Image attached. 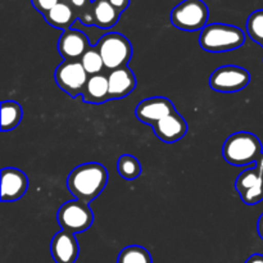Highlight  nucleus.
Instances as JSON below:
<instances>
[{
  "label": "nucleus",
  "mask_w": 263,
  "mask_h": 263,
  "mask_svg": "<svg viewBox=\"0 0 263 263\" xmlns=\"http://www.w3.org/2000/svg\"><path fill=\"white\" fill-rule=\"evenodd\" d=\"M108 184V171L103 164L89 162L77 166L67 177L69 193L81 202L90 203L97 199Z\"/></svg>",
  "instance_id": "nucleus-1"
},
{
  "label": "nucleus",
  "mask_w": 263,
  "mask_h": 263,
  "mask_svg": "<svg viewBox=\"0 0 263 263\" xmlns=\"http://www.w3.org/2000/svg\"><path fill=\"white\" fill-rule=\"evenodd\" d=\"M263 154L262 143L254 134L239 131L226 139L222 157L231 166L244 167L254 164Z\"/></svg>",
  "instance_id": "nucleus-2"
},
{
  "label": "nucleus",
  "mask_w": 263,
  "mask_h": 263,
  "mask_svg": "<svg viewBox=\"0 0 263 263\" xmlns=\"http://www.w3.org/2000/svg\"><path fill=\"white\" fill-rule=\"evenodd\" d=\"M246 41L243 30L233 25H207L199 35V45L208 53H225L240 48Z\"/></svg>",
  "instance_id": "nucleus-3"
},
{
  "label": "nucleus",
  "mask_w": 263,
  "mask_h": 263,
  "mask_svg": "<svg viewBox=\"0 0 263 263\" xmlns=\"http://www.w3.org/2000/svg\"><path fill=\"white\" fill-rule=\"evenodd\" d=\"M97 49L103 58L105 69H115L127 67L131 57H133V46L126 36L118 32H109L100 37L98 41Z\"/></svg>",
  "instance_id": "nucleus-4"
},
{
  "label": "nucleus",
  "mask_w": 263,
  "mask_h": 263,
  "mask_svg": "<svg viewBox=\"0 0 263 263\" xmlns=\"http://www.w3.org/2000/svg\"><path fill=\"white\" fill-rule=\"evenodd\" d=\"M210 10L203 0H184L172 9L171 23L187 32L202 31L207 26Z\"/></svg>",
  "instance_id": "nucleus-5"
},
{
  "label": "nucleus",
  "mask_w": 263,
  "mask_h": 263,
  "mask_svg": "<svg viewBox=\"0 0 263 263\" xmlns=\"http://www.w3.org/2000/svg\"><path fill=\"white\" fill-rule=\"evenodd\" d=\"M57 220L62 230L72 234L84 233L91 228L94 213L87 203L81 200H69L62 204L57 213Z\"/></svg>",
  "instance_id": "nucleus-6"
},
{
  "label": "nucleus",
  "mask_w": 263,
  "mask_h": 263,
  "mask_svg": "<svg viewBox=\"0 0 263 263\" xmlns=\"http://www.w3.org/2000/svg\"><path fill=\"white\" fill-rule=\"evenodd\" d=\"M235 189L247 205H256L263 200V154L253 167L244 170L235 181Z\"/></svg>",
  "instance_id": "nucleus-7"
},
{
  "label": "nucleus",
  "mask_w": 263,
  "mask_h": 263,
  "mask_svg": "<svg viewBox=\"0 0 263 263\" xmlns=\"http://www.w3.org/2000/svg\"><path fill=\"white\" fill-rule=\"evenodd\" d=\"M54 77H55L57 85L66 94L72 98H76L79 95H82L90 76L85 71L80 61H64L57 67Z\"/></svg>",
  "instance_id": "nucleus-8"
},
{
  "label": "nucleus",
  "mask_w": 263,
  "mask_h": 263,
  "mask_svg": "<svg viewBox=\"0 0 263 263\" xmlns=\"http://www.w3.org/2000/svg\"><path fill=\"white\" fill-rule=\"evenodd\" d=\"M251 82V74L239 66H222L212 72L210 77L211 89L217 92H238Z\"/></svg>",
  "instance_id": "nucleus-9"
},
{
  "label": "nucleus",
  "mask_w": 263,
  "mask_h": 263,
  "mask_svg": "<svg viewBox=\"0 0 263 263\" xmlns=\"http://www.w3.org/2000/svg\"><path fill=\"white\" fill-rule=\"evenodd\" d=\"M174 112H176V108L171 100L164 97H153L139 103L135 109V116L141 123L153 127L157 122Z\"/></svg>",
  "instance_id": "nucleus-10"
},
{
  "label": "nucleus",
  "mask_w": 263,
  "mask_h": 263,
  "mask_svg": "<svg viewBox=\"0 0 263 263\" xmlns=\"http://www.w3.org/2000/svg\"><path fill=\"white\" fill-rule=\"evenodd\" d=\"M91 48L89 39L82 31L69 28L63 31L58 41V51L64 61H81L84 54Z\"/></svg>",
  "instance_id": "nucleus-11"
},
{
  "label": "nucleus",
  "mask_w": 263,
  "mask_h": 263,
  "mask_svg": "<svg viewBox=\"0 0 263 263\" xmlns=\"http://www.w3.org/2000/svg\"><path fill=\"white\" fill-rule=\"evenodd\" d=\"M28 179L23 171L13 167L2 170V202H15L26 194Z\"/></svg>",
  "instance_id": "nucleus-12"
},
{
  "label": "nucleus",
  "mask_w": 263,
  "mask_h": 263,
  "mask_svg": "<svg viewBox=\"0 0 263 263\" xmlns=\"http://www.w3.org/2000/svg\"><path fill=\"white\" fill-rule=\"evenodd\" d=\"M50 254L55 263H76L80 254L76 234L61 230L53 236Z\"/></svg>",
  "instance_id": "nucleus-13"
},
{
  "label": "nucleus",
  "mask_w": 263,
  "mask_h": 263,
  "mask_svg": "<svg viewBox=\"0 0 263 263\" xmlns=\"http://www.w3.org/2000/svg\"><path fill=\"white\" fill-rule=\"evenodd\" d=\"M154 135L166 144H174L181 140L187 133V123L177 112L171 113L153 126Z\"/></svg>",
  "instance_id": "nucleus-14"
},
{
  "label": "nucleus",
  "mask_w": 263,
  "mask_h": 263,
  "mask_svg": "<svg viewBox=\"0 0 263 263\" xmlns=\"http://www.w3.org/2000/svg\"><path fill=\"white\" fill-rule=\"evenodd\" d=\"M108 84L110 99H122L135 90L136 77L128 67H122L109 72Z\"/></svg>",
  "instance_id": "nucleus-15"
},
{
  "label": "nucleus",
  "mask_w": 263,
  "mask_h": 263,
  "mask_svg": "<svg viewBox=\"0 0 263 263\" xmlns=\"http://www.w3.org/2000/svg\"><path fill=\"white\" fill-rule=\"evenodd\" d=\"M82 99L87 104H103L110 99L108 76L100 73L90 76L82 92Z\"/></svg>",
  "instance_id": "nucleus-16"
},
{
  "label": "nucleus",
  "mask_w": 263,
  "mask_h": 263,
  "mask_svg": "<svg viewBox=\"0 0 263 263\" xmlns=\"http://www.w3.org/2000/svg\"><path fill=\"white\" fill-rule=\"evenodd\" d=\"M92 23L99 28H110L118 22L121 13L108 0L91 2Z\"/></svg>",
  "instance_id": "nucleus-17"
},
{
  "label": "nucleus",
  "mask_w": 263,
  "mask_h": 263,
  "mask_svg": "<svg viewBox=\"0 0 263 263\" xmlns=\"http://www.w3.org/2000/svg\"><path fill=\"white\" fill-rule=\"evenodd\" d=\"M77 17L79 15L74 8L64 2H59L53 9L44 14V18L49 25L63 31L69 30Z\"/></svg>",
  "instance_id": "nucleus-18"
},
{
  "label": "nucleus",
  "mask_w": 263,
  "mask_h": 263,
  "mask_svg": "<svg viewBox=\"0 0 263 263\" xmlns=\"http://www.w3.org/2000/svg\"><path fill=\"white\" fill-rule=\"evenodd\" d=\"M23 109L14 100H5L2 103V130H14L22 121Z\"/></svg>",
  "instance_id": "nucleus-19"
},
{
  "label": "nucleus",
  "mask_w": 263,
  "mask_h": 263,
  "mask_svg": "<svg viewBox=\"0 0 263 263\" xmlns=\"http://www.w3.org/2000/svg\"><path fill=\"white\" fill-rule=\"evenodd\" d=\"M117 170L121 177L126 180H135L141 175V164L138 158L131 154H123L118 158Z\"/></svg>",
  "instance_id": "nucleus-20"
},
{
  "label": "nucleus",
  "mask_w": 263,
  "mask_h": 263,
  "mask_svg": "<svg viewBox=\"0 0 263 263\" xmlns=\"http://www.w3.org/2000/svg\"><path fill=\"white\" fill-rule=\"evenodd\" d=\"M117 263H153V259L144 247L128 246L120 252Z\"/></svg>",
  "instance_id": "nucleus-21"
},
{
  "label": "nucleus",
  "mask_w": 263,
  "mask_h": 263,
  "mask_svg": "<svg viewBox=\"0 0 263 263\" xmlns=\"http://www.w3.org/2000/svg\"><path fill=\"white\" fill-rule=\"evenodd\" d=\"M81 64L85 68V71L87 72L89 76H95V74H100L103 72V69L105 68L104 63H103V58L100 55L99 50L97 49V46H92L90 48L86 53L84 54V57L81 58Z\"/></svg>",
  "instance_id": "nucleus-22"
},
{
  "label": "nucleus",
  "mask_w": 263,
  "mask_h": 263,
  "mask_svg": "<svg viewBox=\"0 0 263 263\" xmlns=\"http://www.w3.org/2000/svg\"><path fill=\"white\" fill-rule=\"evenodd\" d=\"M247 32L254 43L263 46V9L256 10L247 21Z\"/></svg>",
  "instance_id": "nucleus-23"
},
{
  "label": "nucleus",
  "mask_w": 263,
  "mask_h": 263,
  "mask_svg": "<svg viewBox=\"0 0 263 263\" xmlns=\"http://www.w3.org/2000/svg\"><path fill=\"white\" fill-rule=\"evenodd\" d=\"M59 3V0H32L33 7L36 8V10H39L43 14H46L49 10L53 9L57 4Z\"/></svg>",
  "instance_id": "nucleus-24"
},
{
  "label": "nucleus",
  "mask_w": 263,
  "mask_h": 263,
  "mask_svg": "<svg viewBox=\"0 0 263 263\" xmlns=\"http://www.w3.org/2000/svg\"><path fill=\"white\" fill-rule=\"evenodd\" d=\"M120 13L125 12L130 5V0H108Z\"/></svg>",
  "instance_id": "nucleus-25"
},
{
  "label": "nucleus",
  "mask_w": 263,
  "mask_h": 263,
  "mask_svg": "<svg viewBox=\"0 0 263 263\" xmlns=\"http://www.w3.org/2000/svg\"><path fill=\"white\" fill-rule=\"evenodd\" d=\"M71 3L72 7H73L74 9H77V12H79V10L86 8L91 2H90V0H71Z\"/></svg>",
  "instance_id": "nucleus-26"
},
{
  "label": "nucleus",
  "mask_w": 263,
  "mask_h": 263,
  "mask_svg": "<svg viewBox=\"0 0 263 263\" xmlns=\"http://www.w3.org/2000/svg\"><path fill=\"white\" fill-rule=\"evenodd\" d=\"M246 263H263V254H253L247 259Z\"/></svg>",
  "instance_id": "nucleus-27"
},
{
  "label": "nucleus",
  "mask_w": 263,
  "mask_h": 263,
  "mask_svg": "<svg viewBox=\"0 0 263 263\" xmlns=\"http://www.w3.org/2000/svg\"><path fill=\"white\" fill-rule=\"evenodd\" d=\"M257 230H258V235L259 238L263 240V213L259 216V220H258V225H257Z\"/></svg>",
  "instance_id": "nucleus-28"
},
{
  "label": "nucleus",
  "mask_w": 263,
  "mask_h": 263,
  "mask_svg": "<svg viewBox=\"0 0 263 263\" xmlns=\"http://www.w3.org/2000/svg\"><path fill=\"white\" fill-rule=\"evenodd\" d=\"M262 48H263V46H262Z\"/></svg>",
  "instance_id": "nucleus-29"
}]
</instances>
